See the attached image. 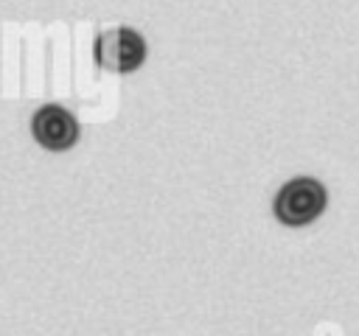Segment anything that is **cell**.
I'll return each instance as SVG.
<instances>
[{
  "instance_id": "obj_3",
  "label": "cell",
  "mask_w": 359,
  "mask_h": 336,
  "mask_svg": "<svg viewBox=\"0 0 359 336\" xmlns=\"http://www.w3.org/2000/svg\"><path fill=\"white\" fill-rule=\"evenodd\" d=\"M31 134L48 151H67L79 140V120L70 109L59 104H45L31 118Z\"/></svg>"
},
{
  "instance_id": "obj_2",
  "label": "cell",
  "mask_w": 359,
  "mask_h": 336,
  "mask_svg": "<svg viewBox=\"0 0 359 336\" xmlns=\"http://www.w3.org/2000/svg\"><path fill=\"white\" fill-rule=\"evenodd\" d=\"M93 56L101 70L123 76V73H135L146 62L149 45L137 28L115 25V28L98 31V36L93 42Z\"/></svg>"
},
{
  "instance_id": "obj_1",
  "label": "cell",
  "mask_w": 359,
  "mask_h": 336,
  "mask_svg": "<svg viewBox=\"0 0 359 336\" xmlns=\"http://www.w3.org/2000/svg\"><path fill=\"white\" fill-rule=\"evenodd\" d=\"M328 207V190L314 176H294L280 185L272 199V213L286 227H306L317 221Z\"/></svg>"
}]
</instances>
